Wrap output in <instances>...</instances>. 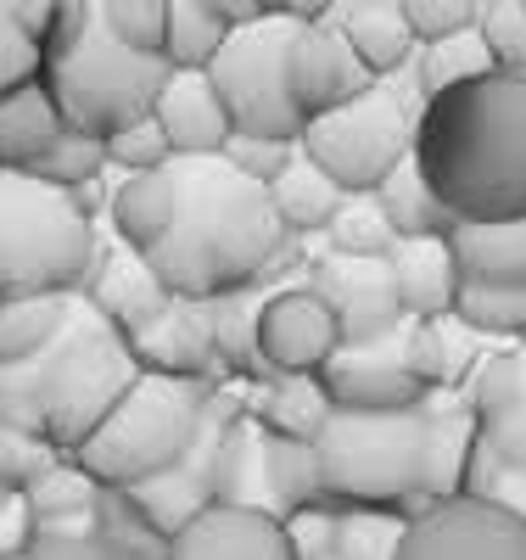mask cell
<instances>
[{
  "label": "cell",
  "instance_id": "cell-11",
  "mask_svg": "<svg viewBox=\"0 0 526 560\" xmlns=\"http://www.w3.org/2000/svg\"><path fill=\"white\" fill-rule=\"evenodd\" d=\"M247 404L242 398H224V387H219V404H213V415H208V427H202V438L190 443V454L185 459H174L168 471H157V477H147V482H135V488H124V504L135 510L140 522H147L163 544L179 533V527H190L202 516V510H213L219 504V471H213V459H219V438H224V427L235 415H242Z\"/></svg>",
  "mask_w": 526,
  "mask_h": 560
},
{
  "label": "cell",
  "instance_id": "cell-7",
  "mask_svg": "<svg viewBox=\"0 0 526 560\" xmlns=\"http://www.w3.org/2000/svg\"><path fill=\"white\" fill-rule=\"evenodd\" d=\"M39 79H45V90H51V102H57L68 129L107 140L124 124L152 113L157 90L168 79V62L163 57H140V51H129V45H118L113 28L102 23V7H95V18L84 23V34L68 45V51L45 57Z\"/></svg>",
  "mask_w": 526,
  "mask_h": 560
},
{
  "label": "cell",
  "instance_id": "cell-10",
  "mask_svg": "<svg viewBox=\"0 0 526 560\" xmlns=\"http://www.w3.org/2000/svg\"><path fill=\"white\" fill-rule=\"evenodd\" d=\"M398 560H526V522L493 499H437L409 510Z\"/></svg>",
  "mask_w": 526,
  "mask_h": 560
},
{
  "label": "cell",
  "instance_id": "cell-44",
  "mask_svg": "<svg viewBox=\"0 0 526 560\" xmlns=\"http://www.w3.org/2000/svg\"><path fill=\"white\" fill-rule=\"evenodd\" d=\"M242 179H253V185H264L269 191V179L297 158V140H264V135H230L224 140V152H219Z\"/></svg>",
  "mask_w": 526,
  "mask_h": 560
},
{
  "label": "cell",
  "instance_id": "cell-46",
  "mask_svg": "<svg viewBox=\"0 0 526 560\" xmlns=\"http://www.w3.org/2000/svg\"><path fill=\"white\" fill-rule=\"evenodd\" d=\"M45 73V57H39V45L0 12V96H12V90L34 84Z\"/></svg>",
  "mask_w": 526,
  "mask_h": 560
},
{
  "label": "cell",
  "instance_id": "cell-13",
  "mask_svg": "<svg viewBox=\"0 0 526 560\" xmlns=\"http://www.w3.org/2000/svg\"><path fill=\"white\" fill-rule=\"evenodd\" d=\"M319 382L337 409H364V415H393V409H420L425 393L409 370V325L375 342H342L319 370Z\"/></svg>",
  "mask_w": 526,
  "mask_h": 560
},
{
  "label": "cell",
  "instance_id": "cell-6",
  "mask_svg": "<svg viewBox=\"0 0 526 560\" xmlns=\"http://www.w3.org/2000/svg\"><path fill=\"white\" fill-rule=\"evenodd\" d=\"M420 432L425 404L364 415L337 409L314 438L325 504L337 510H414L420 504Z\"/></svg>",
  "mask_w": 526,
  "mask_h": 560
},
{
  "label": "cell",
  "instance_id": "cell-41",
  "mask_svg": "<svg viewBox=\"0 0 526 560\" xmlns=\"http://www.w3.org/2000/svg\"><path fill=\"white\" fill-rule=\"evenodd\" d=\"M102 147H107V168H118V174H147V168H168L174 163V147L163 140V129H157L152 113L124 124L118 135H107Z\"/></svg>",
  "mask_w": 526,
  "mask_h": 560
},
{
  "label": "cell",
  "instance_id": "cell-35",
  "mask_svg": "<svg viewBox=\"0 0 526 560\" xmlns=\"http://www.w3.org/2000/svg\"><path fill=\"white\" fill-rule=\"evenodd\" d=\"M23 174H34L39 185H57V191H73V197H84V191H95L102 185V174H107V147L95 135H79V129H62L51 147H45Z\"/></svg>",
  "mask_w": 526,
  "mask_h": 560
},
{
  "label": "cell",
  "instance_id": "cell-19",
  "mask_svg": "<svg viewBox=\"0 0 526 560\" xmlns=\"http://www.w3.org/2000/svg\"><path fill=\"white\" fill-rule=\"evenodd\" d=\"M482 438L476 415L465 409L459 393H432L425 398V432H420V504L459 499L465 493V465ZM414 504V510H420Z\"/></svg>",
  "mask_w": 526,
  "mask_h": 560
},
{
  "label": "cell",
  "instance_id": "cell-14",
  "mask_svg": "<svg viewBox=\"0 0 526 560\" xmlns=\"http://www.w3.org/2000/svg\"><path fill=\"white\" fill-rule=\"evenodd\" d=\"M308 287L325 298V308L337 314L342 342H375L393 337L404 319L398 287L387 258H348V253H314L308 264Z\"/></svg>",
  "mask_w": 526,
  "mask_h": 560
},
{
  "label": "cell",
  "instance_id": "cell-48",
  "mask_svg": "<svg viewBox=\"0 0 526 560\" xmlns=\"http://www.w3.org/2000/svg\"><path fill=\"white\" fill-rule=\"evenodd\" d=\"M202 7L213 18H224L230 28H242V23H258L264 18V0H202Z\"/></svg>",
  "mask_w": 526,
  "mask_h": 560
},
{
  "label": "cell",
  "instance_id": "cell-1",
  "mask_svg": "<svg viewBox=\"0 0 526 560\" xmlns=\"http://www.w3.org/2000/svg\"><path fill=\"white\" fill-rule=\"evenodd\" d=\"M174 224L147 253L168 298L213 303L224 292L269 287L285 264H297V236L274 219L269 191L242 179L224 158H174Z\"/></svg>",
  "mask_w": 526,
  "mask_h": 560
},
{
  "label": "cell",
  "instance_id": "cell-36",
  "mask_svg": "<svg viewBox=\"0 0 526 560\" xmlns=\"http://www.w3.org/2000/svg\"><path fill=\"white\" fill-rule=\"evenodd\" d=\"M102 493L107 488H95L79 465L62 454L51 471H45L39 482H28L23 488V499L34 504V516H39V527H62V522H90L95 516V504H102Z\"/></svg>",
  "mask_w": 526,
  "mask_h": 560
},
{
  "label": "cell",
  "instance_id": "cell-39",
  "mask_svg": "<svg viewBox=\"0 0 526 560\" xmlns=\"http://www.w3.org/2000/svg\"><path fill=\"white\" fill-rule=\"evenodd\" d=\"M102 23L113 28L118 45L140 57H163L168 39V0H102Z\"/></svg>",
  "mask_w": 526,
  "mask_h": 560
},
{
  "label": "cell",
  "instance_id": "cell-8",
  "mask_svg": "<svg viewBox=\"0 0 526 560\" xmlns=\"http://www.w3.org/2000/svg\"><path fill=\"white\" fill-rule=\"evenodd\" d=\"M420 84L414 73H387L375 79L364 96H353L348 107L308 118L297 147L342 185L348 197H370L404 158H414V129H420Z\"/></svg>",
  "mask_w": 526,
  "mask_h": 560
},
{
  "label": "cell",
  "instance_id": "cell-32",
  "mask_svg": "<svg viewBox=\"0 0 526 560\" xmlns=\"http://www.w3.org/2000/svg\"><path fill=\"white\" fill-rule=\"evenodd\" d=\"M264 471H269V504H274V516H292V510L325 504V482H319V454H314V443L269 438V432H264Z\"/></svg>",
  "mask_w": 526,
  "mask_h": 560
},
{
  "label": "cell",
  "instance_id": "cell-26",
  "mask_svg": "<svg viewBox=\"0 0 526 560\" xmlns=\"http://www.w3.org/2000/svg\"><path fill=\"white\" fill-rule=\"evenodd\" d=\"M247 415L269 438H297V443H314L325 432V420L337 415L325 382L319 376H269V382H253V404Z\"/></svg>",
  "mask_w": 526,
  "mask_h": 560
},
{
  "label": "cell",
  "instance_id": "cell-2",
  "mask_svg": "<svg viewBox=\"0 0 526 560\" xmlns=\"http://www.w3.org/2000/svg\"><path fill=\"white\" fill-rule=\"evenodd\" d=\"M414 168L454 224L526 219V79L488 73L420 107Z\"/></svg>",
  "mask_w": 526,
  "mask_h": 560
},
{
  "label": "cell",
  "instance_id": "cell-5",
  "mask_svg": "<svg viewBox=\"0 0 526 560\" xmlns=\"http://www.w3.org/2000/svg\"><path fill=\"white\" fill-rule=\"evenodd\" d=\"M213 404H219V382L208 376H152V370H140L135 387L113 404V415L68 459L95 488L124 493L168 471L174 459H185L190 443L202 438Z\"/></svg>",
  "mask_w": 526,
  "mask_h": 560
},
{
  "label": "cell",
  "instance_id": "cell-42",
  "mask_svg": "<svg viewBox=\"0 0 526 560\" xmlns=\"http://www.w3.org/2000/svg\"><path fill=\"white\" fill-rule=\"evenodd\" d=\"M398 7H404V23H409L414 45H432V39L476 28L488 0H398Z\"/></svg>",
  "mask_w": 526,
  "mask_h": 560
},
{
  "label": "cell",
  "instance_id": "cell-22",
  "mask_svg": "<svg viewBox=\"0 0 526 560\" xmlns=\"http://www.w3.org/2000/svg\"><path fill=\"white\" fill-rule=\"evenodd\" d=\"M179 208V185H174V163L168 168H147V174H118L113 191H107V219H113V236L135 253H152Z\"/></svg>",
  "mask_w": 526,
  "mask_h": 560
},
{
  "label": "cell",
  "instance_id": "cell-3",
  "mask_svg": "<svg viewBox=\"0 0 526 560\" xmlns=\"http://www.w3.org/2000/svg\"><path fill=\"white\" fill-rule=\"evenodd\" d=\"M135 376L140 364L129 342L79 292L51 348L28 364L0 370V427L51 443L57 454H73L135 387Z\"/></svg>",
  "mask_w": 526,
  "mask_h": 560
},
{
  "label": "cell",
  "instance_id": "cell-18",
  "mask_svg": "<svg viewBox=\"0 0 526 560\" xmlns=\"http://www.w3.org/2000/svg\"><path fill=\"white\" fill-rule=\"evenodd\" d=\"M152 118L174 147V158H219L224 140L235 135L208 73H168L152 102Z\"/></svg>",
  "mask_w": 526,
  "mask_h": 560
},
{
  "label": "cell",
  "instance_id": "cell-31",
  "mask_svg": "<svg viewBox=\"0 0 526 560\" xmlns=\"http://www.w3.org/2000/svg\"><path fill=\"white\" fill-rule=\"evenodd\" d=\"M73 298H0V370L39 359L62 337Z\"/></svg>",
  "mask_w": 526,
  "mask_h": 560
},
{
  "label": "cell",
  "instance_id": "cell-12",
  "mask_svg": "<svg viewBox=\"0 0 526 560\" xmlns=\"http://www.w3.org/2000/svg\"><path fill=\"white\" fill-rule=\"evenodd\" d=\"M337 348H342V325H337V314L325 308V298L308 287V280L269 287L264 314H258L264 382L269 376H319Z\"/></svg>",
  "mask_w": 526,
  "mask_h": 560
},
{
  "label": "cell",
  "instance_id": "cell-15",
  "mask_svg": "<svg viewBox=\"0 0 526 560\" xmlns=\"http://www.w3.org/2000/svg\"><path fill=\"white\" fill-rule=\"evenodd\" d=\"M285 84H292V102L308 118H325L348 107L353 96H364V90L375 84V73L359 62V51L342 39L337 23H303L297 39H292V57H285Z\"/></svg>",
  "mask_w": 526,
  "mask_h": 560
},
{
  "label": "cell",
  "instance_id": "cell-30",
  "mask_svg": "<svg viewBox=\"0 0 526 560\" xmlns=\"http://www.w3.org/2000/svg\"><path fill=\"white\" fill-rule=\"evenodd\" d=\"M409 73H414V84H420V96L432 102V96H443V90L476 84V79H488V73H499V68H493V51H488L482 28H465V34H448V39L420 45L414 62H409Z\"/></svg>",
  "mask_w": 526,
  "mask_h": 560
},
{
  "label": "cell",
  "instance_id": "cell-34",
  "mask_svg": "<svg viewBox=\"0 0 526 560\" xmlns=\"http://www.w3.org/2000/svg\"><path fill=\"white\" fill-rule=\"evenodd\" d=\"M454 319H465L482 342H526V287H488V280H459Z\"/></svg>",
  "mask_w": 526,
  "mask_h": 560
},
{
  "label": "cell",
  "instance_id": "cell-24",
  "mask_svg": "<svg viewBox=\"0 0 526 560\" xmlns=\"http://www.w3.org/2000/svg\"><path fill=\"white\" fill-rule=\"evenodd\" d=\"M330 23L342 28V39L359 51V62L375 73V79H387V73H404L414 62V34L404 23V7L398 0H348V7L330 12Z\"/></svg>",
  "mask_w": 526,
  "mask_h": 560
},
{
  "label": "cell",
  "instance_id": "cell-51",
  "mask_svg": "<svg viewBox=\"0 0 526 560\" xmlns=\"http://www.w3.org/2000/svg\"><path fill=\"white\" fill-rule=\"evenodd\" d=\"M521 7H526V0H521Z\"/></svg>",
  "mask_w": 526,
  "mask_h": 560
},
{
  "label": "cell",
  "instance_id": "cell-28",
  "mask_svg": "<svg viewBox=\"0 0 526 560\" xmlns=\"http://www.w3.org/2000/svg\"><path fill=\"white\" fill-rule=\"evenodd\" d=\"M62 129L68 124H62V113L51 102V90H45V79L0 96V174H23Z\"/></svg>",
  "mask_w": 526,
  "mask_h": 560
},
{
  "label": "cell",
  "instance_id": "cell-4",
  "mask_svg": "<svg viewBox=\"0 0 526 560\" xmlns=\"http://www.w3.org/2000/svg\"><path fill=\"white\" fill-rule=\"evenodd\" d=\"M102 224L73 191L0 174V298H79L102 264Z\"/></svg>",
  "mask_w": 526,
  "mask_h": 560
},
{
  "label": "cell",
  "instance_id": "cell-37",
  "mask_svg": "<svg viewBox=\"0 0 526 560\" xmlns=\"http://www.w3.org/2000/svg\"><path fill=\"white\" fill-rule=\"evenodd\" d=\"M409 510H337L330 560H398Z\"/></svg>",
  "mask_w": 526,
  "mask_h": 560
},
{
  "label": "cell",
  "instance_id": "cell-9",
  "mask_svg": "<svg viewBox=\"0 0 526 560\" xmlns=\"http://www.w3.org/2000/svg\"><path fill=\"white\" fill-rule=\"evenodd\" d=\"M303 23L292 18H258L230 28L224 51L213 57L208 79L219 90V102L230 113L235 135H264V140H303V113L292 102V84H285V57H292V39Z\"/></svg>",
  "mask_w": 526,
  "mask_h": 560
},
{
  "label": "cell",
  "instance_id": "cell-27",
  "mask_svg": "<svg viewBox=\"0 0 526 560\" xmlns=\"http://www.w3.org/2000/svg\"><path fill=\"white\" fill-rule=\"evenodd\" d=\"M448 247L465 280L488 287H526V219H493V224H454Z\"/></svg>",
  "mask_w": 526,
  "mask_h": 560
},
{
  "label": "cell",
  "instance_id": "cell-25",
  "mask_svg": "<svg viewBox=\"0 0 526 560\" xmlns=\"http://www.w3.org/2000/svg\"><path fill=\"white\" fill-rule=\"evenodd\" d=\"M342 202H348V191H342V185L330 179L303 147H297L292 163L269 179V208H274V219L292 230L297 242H303V236H325V224L337 219Z\"/></svg>",
  "mask_w": 526,
  "mask_h": 560
},
{
  "label": "cell",
  "instance_id": "cell-20",
  "mask_svg": "<svg viewBox=\"0 0 526 560\" xmlns=\"http://www.w3.org/2000/svg\"><path fill=\"white\" fill-rule=\"evenodd\" d=\"M84 303L102 314L118 337H129L168 303V287L152 275L147 253H135V247L118 242V247H102V264H95L90 287H84Z\"/></svg>",
  "mask_w": 526,
  "mask_h": 560
},
{
  "label": "cell",
  "instance_id": "cell-49",
  "mask_svg": "<svg viewBox=\"0 0 526 560\" xmlns=\"http://www.w3.org/2000/svg\"><path fill=\"white\" fill-rule=\"evenodd\" d=\"M337 7H348V0H330V12H337Z\"/></svg>",
  "mask_w": 526,
  "mask_h": 560
},
{
  "label": "cell",
  "instance_id": "cell-23",
  "mask_svg": "<svg viewBox=\"0 0 526 560\" xmlns=\"http://www.w3.org/2000/svg\"><path fill=\"white\" fill-rule=\"evenodd\" d=\"M482 353L488 342L454 314L409 319V370L425 393H459L470 382V370L482 364Z\"/></svg>",
  "mask_w": 526,
  "mask_h": 560
},
{
  "label": "cell",
  "instance_id": "cell-29",
  "mask_svg": "<svg viewBox=\"0 0 526 560\" xmlns=\"http://www.w3.org/2000/svg\"><path fill=\"white\" fill-rule=\"evenodd\" d=\"M375 202L387 213V224L398 230V242H420V236H448L454 213L437 202V191L425 185V174L414 168V158H404L387 179L375 185Z\"/></svg>",
  "mask_w": 526,
  "mask_h": 560
},
{
  "label": "cell",
  "instance_id": "cell-40",
  "mask_svg": "<svg viewBox=\"0 0 526 560\" xmlns=\"http://www.w3.org/2000/svg\"><path fill=\"white\" fill-rule=\"evenodd\" d=\"M476 28H482L488 51H493V68L510 79H526V7L521 0H488Z\"/></svg>",
  "mask_w": 526,
  "mask_h": 560
},
{
  "label": "cell",
  "instance_id": "cell-50",
  "mask_svg": "<svg viewBox=\"0 0 526 560\" xmlns=\"http://www.w3.org/2000/svg\"><path fill=\"white\" fill-rule=\"evenodd\" d=\"M23 560H34V555H23Z\"/></svg>",
  "mask_w": 526,
  "mask_h": 560
},
{
  "label": "cell",
  "instance_id": "cell-43",
  "mask_svg": "<svg viewBox=\"0 0 526 560\" xmlns=\"http://www.w3.org/2000/svg\"><path fill=\"white\" fill-rule=\"evenodd\" d=\"M476 427H482V443L504 465L526 471V342H521V382H515V393L504 398V409H493L488 420H476Z\"/></svg>",
  "mask_w": 526,
  "mask_h": 560
},
{
  "label": "cell",
  "instance_id": "cell-38",
  "mask_svg": "<svg viewBox=\"0 0 526 560\" xmlns=\"http://www.w3.org/2000/svg\"><path fill=\"white\" fill-rule=\"evenodd\" d=\"M325 247L319 253H348V258H387L398 247V230L387 224V213H381L375 191L370 197H348L337 208V219L325 224Z\"/></svg>",
  "mask_w": 526,
  "mask_h": 560
},
{
  "label": "cell",
  "instance_id": "cell-17",
  "mask_svg": "<svg viewBox=\"0 0 526 560\" xmlns=\"http://www.w3.org/2000/svg\"><path fill=\"white\" fill-rule=\"evenodd\" d=\"M163 560H297L285 522L247 504H213L190 527H179Z\"/></svg>",
  "mask_w": 526,
  "mask_h": 560
},
{
  "label": "cell",
  "instance_id": "cell-33",
  "mask_svg": "<svg viewBox=\"0 0 526 560\" xmlns=\"http://www.w3.org/2000/svg\"><path fill=\"white\" fill-rule=\"evenodd\" d=\"M230 23L213 18L202 0H168V39H163V62L168 73H208L213 57L224 51Z\"/></svg>",
  "mask_w": 526,
  "mask_h": 560
},
{
  "label": "cell",
  "instance_id": "cell-45",
  "mask_svg": "<svg viewBox=\"0 0 526 560\" xmlns=\"http://www.w3.org/2000/svg\"><path fill=\"white\" fill-rule=\"evenodd\" d=\"M57 459H62V454H57L51 443H39V438H28V432L0 427V488L23 493L28 482H39L45 471H51Z\"/></svg>",
  "mask_w": 526,
  "mask_h": 560
},
{
  "label": "cell",
  "instance_id": "cell-47",
  "mask_svg": "<svg viewBox=\"0 0 526 560\" xmlns=\"http://www.w3.org/2000/svg\"><path fill=\"white\" fill-rule=\"evenodd\" d=\"M34 544H39L34 504L23 493H7L0 499V560H23V555H34Z\"/></svg>",
  "mask_w": 526,
  "mask_h": 560
},
{
  "label": "cell",
  "instance_id": "cell-21",
  "mask_svg": "<svg viewBox=\"0 0 526 560\" xmlns=\"http://www.w3.org/2000/svg\"><path fill=\"white\" fill-rule=\"evenodd\" d=\"M387 269H393V287H398V303H404V319H437V314H454V298H459V264H454V247L448 236H420V242H398L387 253Z\"/></svg>",
  "mask_w": 526,
  "mask_h": 560
},
{
  "label": "cell",
  "instance_id": "cell-16",
  "mask_svg": "<svg viewBox=\"0 0 526 560\" xmlns=\"http://www.w3.org/2000/svg\"><path fill=\"white\" fill-rule=\"evenodd\" d=\"M135 364L152 376H219V348H213V303L197 298H168L140 331L124 337Z\"/></svg>",
  "mask_w": 526,
  "mask_h": 560
}]
</instances>
